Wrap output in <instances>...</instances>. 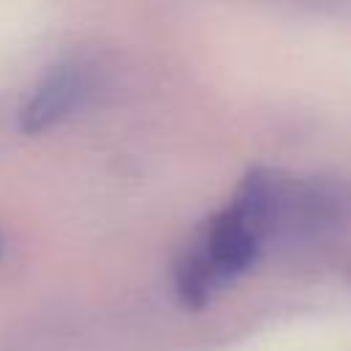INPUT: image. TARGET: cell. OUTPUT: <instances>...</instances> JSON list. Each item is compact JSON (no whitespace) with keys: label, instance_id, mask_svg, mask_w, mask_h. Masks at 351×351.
<instances>
[{"label":"cell","instance_id":"cell-1","mask_svg":"<svg viewBox=\"0 0 351 351\" xmlns=\"http://www.w3.org/2000/svg\"><path fill=\"white\" fill-rule=\"evenodd\" d=\"M280 197V181L255 170L239 184L228 206L200 225L176 263L181 304L192 310L211 304L255 263L274 225Z\"/></svg>","mask_w":351,"mask_h":351},{"label":"cell","instance_id":"cell-2","mask_svg":"<svg viewBox=\"0 0 351 351\" xmlns=\"http://www.w3.org/2000/svg\"><path fill=\"white\" fill-rule=\"evenodd\" d=\"M85 93V74L80 66L52 69L19 110V126L25 132H41L66 118Z\"/></svg>","mask_w":351,"mask_h":351}]
</instances>
